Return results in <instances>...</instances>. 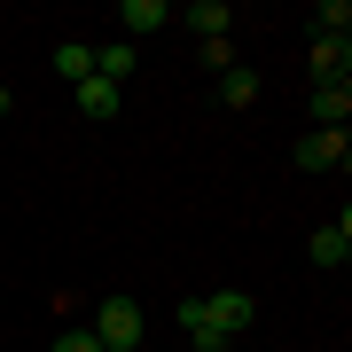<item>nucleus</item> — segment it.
<instances>
[{
    "label": "nucleus",
    "instance_id": "423d86ee",
    "mask_svg": "<svg viewBox=\"0 0 352 352\" xmlns=\"http://www.w3.org/2000/svg\"><path fill=\"white\" fill-rule=\"evenodd\" d=\"M78 110H87V118H94V126H110V118H118V110H126V94H118V87H110V78H78Z\"/></svg>",
    "mask_w": 352,
    "mask_h": 352
},
{
    "label": "nucleus",
    "instance_id": "ddd939ff",
    "mask_svg": "<svg viewBox=\"0 0 352 352\" xmlns=\"http://www.w3.org/2000/svg\"><path fill=\"white\" fill-rule=\"evenodd\" d=\"M352 32V8H344V0H321V8H314V39H344Z\"/></svg>",
    "mask_w": 352,
    "mask_h": 352
},
{
    "label": "nucleus",
    "instance_id": "9d476101",
    "mask_svg": "<svg viewBox=\"0 0 352 352\" xmlns=\"http://www.w3.org/2000/svg\"><path fill=\"white\" fill-rule=\"evenodd\" d=\"M344 258H352V219H337V227L314 235V266H344Z\"/></svg>",
    "mask_w": 352,
    "mask_h": 352
},
{
    "label": "nucleus",
    "instance_id": "39448f33",
    "mask_svg": "<svg viewBox=\"0 0 352 352\" xmlns=\"http://www.w3.org/2000/svg\"><path fill=\"white\" fill-rule=\"evenodd\" d=\"M173 24H188L196 39H227V24H235V8H227V0H196V8H173Z\"/></svg>",
    "mask_w": 352,
    "mask_h": 352
},
{
    "label": "nucleus",
    "instance_id": "f8f14e48",
    "mask_svg": "<svg viewBox=\"0 0 352 352\" xmlns=\"http://www.w3.org/2000/svg\"><path fill=\"white\" fill-rule=\"evenodd\" d=\"M314 71L321 78H344L352 71V47H344V39H314Z\"/></svg>",
    "mask_w": 352,
    "mask_h": 352
},
{
    "label": "nucleus",
    "instance_id": "1a4fd4ad",
    "mask_svg": "<svg viewBox=\"0 0 352 352\" xmlns=\"http://www.w3.org/2000/svg\"><path fill=\"white\" fill-rule=\"evenodd\" d=\"M219 102H227V110H251V102H258V71H251V63L219 71Z\"/></svg>",
    "mask_w": 352,
    "mask_h": 352
},
{
    "label": "nucleus",
    "instance_id": "f257e3e1",
    "mask_svg": "<svg viewBox=\"0 0 352 352\" xmlns=\"http://www.w3.org/2000/svg\"><path fill=\"white\" fill-rule=\"evenodd\" d=\"M251 321H258V298H251V289H212V298H180V329H188V344H196V352L235 344Z\"/></svg>",
    "mask_w": 352,
    "mask_h": 352
},
{
    "label": "nucleus",
    "instance_id": "2eb2a0df",
    "mask_svg": "<svg viewBox=\"0 0 352 352\" xmlns=\"http://www.w3.org/2000/svg\"><path fill=\"white\" fill-rule=\"evenodd\" d=\"M47 352H102V344H94V329H63V337H55Z\"/></svg>",
    "mask_w": 352,
    "mask_h": 352
},
{
    "label": "nucleus",
    "instance_id": "20e7f679",
    "mask_svg": "<svg viewBox=\"0 0 352 352\" xmlns=\"http://www.w3.org/2000/svg\"><path fill=\"white\" fill-rule=\"evenodd\" d=\"M298 164H305V173H344V164H352V141H344V133H321V126H314V133L298 141Z\"/></svg>",
    "mask_w": 352,
    "mask_h": 352
},
{
    "label": "nucleus",
    "instance_id": "6e6552de",
    "mask_svg": "<svg viewBox=\"0 0 352 352\" xmlns=\"http://www.w3.org/2000/svg\"><path fill=\"white\" fill-rule=\"evenodd\" d=\"M94 78L126 87V78H133V39H110V47H94Z\"/></svg>",
    "mask_w": 352,
    "mask_h": 352
},
{
    "label": "nucleus",
    "instance_id": "f03ea898",
    "mask_svg": "<svg viewBox=\"0 0 352 352\" xmlns=\"http://www.w3.org/2000/svg\"><path fill=\"white\" fill-rule=\"evenodd\" d=\"M141 329H149V321H141L133 298H102L94 305V344L102 352H141Z\"/></svg>",
    "mask_w": 352,
    "mask_h": 352
},
{
    "label": "nucleus",
    "instance_id": "7ed1b4c3",
    "mask_svg": "<svg viewBox=\"0 0 352 352\" xmlns=\"http://www.w3.org/2000/svg\"><path fill=\"white\" fill-rule=\"evenodd\" d=\"M305 110H314L321 133H344V118H352V87H344V78H321V87L305 94Z\"/></svg>",
    "mask_w": 352,
    "mask_h": 352
},
{
    "label": "nucleus",
    "instance_id": "9b49d317",
    "mask_svg": "<svg viewBox=\"0 0 352 352\" xmlns=\"http://www.w3.org/2000/svg\"><path fill=\"white\" fill-rule=\"evenodd\" d=\"M55 71H63L71 87H78V78H94V47H87V39H63V47H55Z\"/></svg>",
    "mask_w": 352,
    "mask_h": 352
},
{
    "label": "nucleus",
    "instance_id": "4468645a",
    "mask_svg": "<svg viewBox=\"0 0 352 352\" xmlns=\"http://www.w3.org/2000/svg\"><path fill=\"white\" fill-rule=\"evenodd\" d=\"M196 47H204V71H212V78L235 71V47H227V39H196Z\"/></svg>",
    "mask_w": 352,
    "mask_h": 352
},
{
    "label": "nucleus",
    "instance_id": "0eeeda50",
    "mask_svg": "<svg viewBox=\"0 0 352 352\" xmlns=\"http://www.w3.org/2000/svg\"><path fill=\"white\" fill-rule=\"evenodd\" d=\"M118 24H126V39H141V32L173 24V8H164V0H118Z\"/></svg>",
    "mask_w": 352,
    "mask_h": 352
}]
</instances>
